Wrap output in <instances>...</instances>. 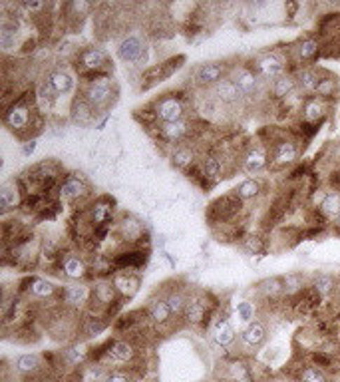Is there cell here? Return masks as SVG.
I'll return each mask as SVG.
<instances>
[{
  "instance_id": "6da1fadb",
  "label": "cell",
  "mask_w": 340,
  "mask_h": 382,
  "mask_svg": "<svg viewBox=\"0 0 340 382\" xmlns=\"http://www.w3.org/2000/svg\"><path fill=\"white\" fill-rule=\"evenodd\" d=\"M116 94H118V88L114 84V80L108 78V76L90 78L84 90H82V96L94 106L96 111L108 108L109 104L114 102V98H116Z\"/></svg>"
},
{
  "instance_id": "7a4b0ae2",
  "label": "cell",
  "mask_w": 340,
  "mask_h": 382,
  "mask_svg": "<svg viewBox=\"0 0 340 382\" xmlns=\"http://www.w3.org/2000/svg\"><path fill=\"white\" fill-rule=\"evenodd\" d=\"M38 114L30 110V106L22 102V100H18V102H14L13 106H8L6 111H4V125L14 132V134H18V136H25V134H32V128L36 125L34 120H36Z\"/></svg>"
},
{
  "instance_id": "3957f363",
  "label": "cell",
  "mask_w": 340,
  "mask_h": 382,
  "mask_svg": "<svg viewBox=\"0 0 340 382\" xmlns=\"http://www.w3.org/2000/svg\"><path fill=\"white\" fill-rule=\"evenodd\" d=\"M76 62H78V68L82 70V74L94 76V78L104 76V72L109 68L108 52L97 46H88V48L80 50Z\"/></svg>"
},
{
  "instance_id": "277c9868",
  "label": "cell",
  "mask_w": 340,
  "mask_h": 382,
  "mask_svg": "<svg viewBox=\"0 0 340 382\" xmlns=\"http://www.w3.org/2000/svg\"><path fill=\"white\" fill-rule=\"evenodd\" d=\"M231 80L241 90L245 100L259 98L265 90V80L251 66H235L231 70Z\"/></svg>"
},
{
  "instance_id": "5b68a950",
  "label": "cell",
  "mask_w": 340,
  "mask_h": 382,
  "mask_svg": "<svg viewBox=\"0 0 340 382\" xmlns=\"http://www.w3.org/2000/svg\"><path fill=\"white\" fill-rule=\"evenodd\" d=\"M137 357V348L132 341L128 339H116L109 341L106 348L102 350V358L106 364H114V367H123V364H132Z\"/></svg>"
},
{
  "instance_id": "8992f818",
  "label": "cell",
  "mask_w": 340,
  "mask_h": 382,
  "mask_svg": "<svg viewBox=\"0 0 340 382\" xmlns=\"http://www.w3.org/2000/svg\"><path fill=\"white\" fill-rule=\"evenodd\" d=\"M154 118L159 123L182 122L185 120V106L179 96L175 94H165L154 104Z\"/></svg>"
},
{
  "instance_id": "52a82bcc",
  "label": "cell",
  "mask_w": 340,
  "mask_h": 382,
  "mask_svg": "<svg viewBox=\"0 0 340 382\" xmlns=\"http://www.w3.org/2000/svg\"><path fill=\"white\" fill-rule=\"evenodd\" d=\"M225 78H229L227 62H205V64H199L193 72V82L201 88L217 86Z\"/></svg>"
},
{
  "instance_id": "ba28073f",
  "label": "cell",
  "mask_w": 340,
  "mask_h": 382,
  "mask_svg": "<svg viewBox=\"0 0 340 382\" xmlns=\"http://www.w3.org/2000/svg\"><path fill=\"white\" fill-rule=\"evenodd\" d=\"M253 70L261 76L265 82H275L277 78L287 74V64L280 58L277 52H267V54H261L255 62H253Z\"/></svg>"
},
{
  "instance_id": "9c48e42d",
  "label": "cell",
  "mask_w": 340,
  "mask_h": 382,
  "mask_svg": "<svg viewBox=\"0 0 340 382\" xmlns=\"http://www.w3.org/2000/svg\"><path fill=\"white\" fill-rule=\"evenodd\" d=\"M243 207V199H239L235 193L233 196H223V198H219L213 205H211V210H209V219L211 221H229L233 219L239 211Z\"/></svg>"
},
{
  "instance_id": "30bf717a",
  "label": "cell",
  "mask_w": 340,
  "mask_h": 382,
  "mask_svg": "<svg viewBox=\"0 0 340 382\" xmlns=\"http://www.w3.org/2000/svg\"><path fill=\"white\" fill-rule=\"evenodd\" d=\"M14 370L26 381H38L44 376V360L36 353H25L14 360Z\"/></svg>"
},
{
  "instance_id": "8fae6325",
  "label": "cell",
  "mask_w": 340,
  "mask_h": 382,
  "mask_svg": "<svg viewBox=\"0 0 340 382\" xmlns=\"http://www.w3.org/2000/svg\"><path fill=\"white\" fill-rule=\"evenodd\" d=\"M211 311H209V303L201 296H189L187 299V307L183 313V319L187 325L191 327H203L205 322H209Z\"/></svg>"
},
{
  "instance_id": "7c38bea8",
  "label": "cell",
  "mask_w": 340,
  "mask_h": 382,
  "mask_svg": "<svg viewBox=\"0 0 340 382\" xmlns=\"http://www.w3.org/2000/svg\"><path fill=\"white\" fill-rule=\"evenodd\" d=\"M118 56L123 62H130V64H140L142 60H146L147 50L146 44L142 42L140 36H125L118 46Z\"/></svg>"
},
{
  "instance_id": "4fadbf2b",
  "label": "cell",
  "mask_w": 340,
  "mask_h": 382,
  "mask_svg": "<svg viewBox=\"0 0 340 382\" xmlns=\"http://www.w3.org/2000/svg\"><path fill=\"white\" fill-rule=\"evenodd\" d=\"M58 293L66 307L82 308L86 303L92 301V289L86 285H68V287H62Z\"/></svg>"
},
{
  "instance_id": "5bb4252c",
  "label": "cell",
  "mask_w": 340,
  "mask_h": 382,
  "mask_svg": "<svg viewBox=\"0 0 340 382\" xmlns=\"http://www.w3.org/2000/svg\"><path fill=\"white\" fill-rule=\"evenodd\" d=\"M268 331L267 327L261 321H253L249 325H245L239 333V341L241 345L247 346V348H261V346L267 343Z\"/></svg>"
},
{
  "instance_id": "9a60e30c",
  "label": "cell",
  "mask_w": 340,
  "mask_h": 382,
  "mask_svg": "<svg viewBox=\"0 0 340 382\" xmlns=\"http://www.w3.org/2000/svg\"><path fill=\"white\" fill-rule=\"evenodd\" d=\"M211 92H213V96H215L217 102H221L223 106H237V104H241L245 100L243 94H241V90H239L237 84L231 80V76L225 78V80H221L217 86L211 88Z\"/></svg>"
},
{
  "instance_id": "2e32d148",
  "label": "cell",
  "mask_w": 340,
  "mask_h": 382,
  "mask_svg": "<svg viewBox=\"0 0 340 382\" xmlns=\"http://www.w3.org/2000/svg\"><path fill=\"white\" fill-rule=\"evenodd\" d=\"M88 193V184L80 173H68L60 184V198L66 201H76Z\"/></svg>"
},
{
  "instance_id": "e0dca14e",
  "label": "cell",
  "mask_w": 340,
  "mask_h": 382,
  "mask_svg": "<svg viewBox=\"0 0 340 382\" xmlns=\"http://www.w3.org/2000/svg\"><path fill=\"white\" fill-rule=\"evenodd\" d=\"M90 223L96 227V229H102V227H108L111 219H114V201H109L108 198H102L94 201L90 205Z\"/></svg>"
},
{
  "instance_id": "ac0fdd59",
  "label": "cell",
  "mask_w": 340,
  "mask_h": 382,
  "mask_svg": "<svg viewBox=\"0 0 340 382\" xmlns=\"http://www.w3.org/2000/svg\"><path fill=\"white\" fill-rule=\"evenodd\" d=\"M193 130V123L182 120V122H171V123H159L158 132L161 139L170 142V144H179L183 139H187L189 132Z\"/></svg>"
},
{
  "instance_id": "d6986e66",
  "label": "cell",
  "mask_w": 340,
  "mask_h": 382,
  "mask_svg": "<svg viewBox=\"0 0 340 382\" xmlns=\"http://www.w3.org/2000/svg\"><path fill=\"white\" fill-rule=\"evenodd\" d=\"M146 315L147 319H149V322H151L154 327H158V329H163V327H168V325H171V321H173L171 308L165 299H154V301L147 305Z\"/></svg>"
},
{
  "instance_id": "ffe728a7",
  "label": "cell",
  "mask_w": 340,
  "mask_h": 382,
  "mask_svg": "<svg viewBox=\"0 0 340 382\" xmlns=\"http://www.w3.org/2000/svg\"><path fill=\"white\" fill-rule=\"evenodd\" d=\"M111 285L116 287L118 295L122 296V299H132V296L140 291L142 281H140V277H137L134 271H122L116 273V277H114Z\"/></svg>"
},
{
  "instance_id": "44dd1931",
  "label": "cell",
  "mask_w": 340,
  "mask_h": 382,
  "mask_svg": "<svg viewBox=\"0 0 340 382\" xmlns=\"http://www.w3.org/2000/svg\"><path fill=\"white\" fill-rule=\"evenodd\" d=\"M271 158L275 165H291L299 158V148L291 139H280L271 149Z\"/></svg>"
},
{
  "instance_id": "7402d4cb",
  "label": "cell",
  "mask_w": 340,
  "mask_h": 382,
  "mask_svg": "<svg viewBox=\"0 0 340 382\" xmlns=\"http://www.w3.org/2000/svg\"><path fill=\"white\" fill-rule=\"evenodd\" d=\"M60 269L64 277L72 279V281H80L88 275V265L82 257L74 255V253H66L60 257Z\"/></svg>"
},
{
  "instance_id": "603a6c76",
  "label": "cell",
  "mask_w": 340,
  "mask_h": 382,
  "mask_svg": "<svg viewBox=\"0 0 340 382\" xmlns=\"http://www.w3.org/2000/svg\"><path fill=\"white\" fill-rule=\"evenodd\" d=\"M243 170L247 173H259L263 172L268 165V149L263 148V146H255L251 148L243 156Z\"/></svg>"
},
{
  "instance_id": "cb8c5ba5",
  "label": "cell",
  "mask_w": 340,
  "mask_h": 382,
  "mask_svg": "<svg viewBox=\"0 0 340 382\" xmlns=\"http://www.w3.org/2000/svg\"><path fill=\"white\" fill-rule=\"evenodd\" d=\"M237 341V331L229 321L227 315H223L217 322H215V329H213V343L221 348H229Z\"/></svg>"
},
{
  "instance_id": "d4e9b609",
  "label": "cell",
  "mask_w": 340,
  "mask_h": 382,
  "mask_svg": "<svg viewBox=\"0 0 340 382\" xmlns=\"http://www.w3.org/2000/svg\"><path fill=\"white\" fill-rule=\"evenodd\" d=\"M318 52H320V40H318V38L306 36L301 38V40L294 44L292 56H294V60L299 62V64H304V62L315 60L316 56H318Z\"/></svg>"
},
{
  "instance_id": "484cf974",
  "label": "cell",
  "mask_w": 340,
  "mask_h": 382,
  "mask_svg": "<svg viewBox=\"0 0 340 382\" xmlns=\"http://www.w3.org/2000/svg\"><path fill=\"white\" fill-rule=\"evenodd\" d=\"M70 116L76 123L80 125H88V123L94 122V118L97 116V111L94 110V106L84 98V96H76L72 102V108H70Z\"/></svg>"
},
{
  "instance_id": "4316f807",
  "label": "cell",
  "mask_w": 340,
  "mask_h": 382,
  "mask_svg": "<svg viewBox=\"0 0 340 382\" xmlns=\"http://www.w3.org/2000/svg\"><path fill=\"white\" fill-rule=\"evenodd\" d=\"M20 203H22V196H20L18 184L16 182L2 184V187H0V207H2V213L16 210Z\"/></svg>"
},
{
  "instance_id": "83f0119b",
  "label": "cell",
  "mask_w": 340,
  "mask_h": 382,
  "mask_svg": "<svg viewBox=\"0 0 340 382\" xmlns=\"http://www.w3.org/2000/svg\"><path fill=\"white\" fill-rule=\"evenodd\" d=\"M147 261V251H130V253H122L118 255L116 259L111 261L116 269L120 271H134V269H140L142 265H146Z\"/></svg>"
},
{
  "instance_id": "f1b7e54d",
  "label": "cell",
  "mask_w": 340,
  "mask_h": 382,
  "mask_svg": "<svg viewBox=\"0 0 340 382\" xmlns=\"http://www.w3.org/2000/svg\"><path fill=\"white\" fill-rule=\"evenodd\" d=\"M327 116V102L320 98H308L303 104V118L306 123H316Z\"/></svg>"
},
{
  "instance_id": "f546056e",
  "label": "cell",
  "mask_w": 340,
  "mask_h": 382,
  "mask_svg": "<svg viewBox=\"0 0 340 382\" xmlns=\"http://www.w3.org/2000/svg\"><path fill=\"white\" fill-rule=\"evenodd\" d=\"M297 88H299L297 86V78L291 74H285L277 78L275 82H271V94H273V98L285 100L292 96Z\"/></svg>"
},
{
  "instance_id": "4dcf8cb0",
  "label": "cell",
  "mask_w": 340,
  "mask_h": 382,
  "mask_svg": "<svg viewBox=\"0 0 340 382\" xmlns=\"http://www.w3.org/2000/svg\"><path fill=\"white\" fill-rule=\"evenodd\" d=\"M118 231H120V237L123 241H130V243H134L137 239H144V225L135 217H123L118 225Z\"/></svg>"
},
{
  "instance_id": "1f68e13d",
  "label": "cell",
  "mask_w": 340,
  "mask_h": 382,
  "mask_svg": "<svg viewBox=\"0 0 340 382\" xmlns=\"http://www.w3.org/2000/svg\"><path fill=\"white\" fill-rule=\"evenodd\" d=\"M50 84L54 86V90L60 94V96H66L74 90V76L66 70H52L48 76H46Z\"/></svg>"
},
{
  "instance_id": "d6a6232c",
  "label": "cell",
  "mask_w": 340,
  "mask_h": 382,
  "mask_svg": "<svg viewBox=\"0 0 340 382\" xmlns=\"http://www.w3.org/2000/svg\"><path fill=\"white\" fill-rule=\"evenodd\" d=\"M28 293L34 296V299H50V296H54L58 293V289L48 279L34 277V279L28 281Z\"/></svg>"
},
{
  "instance_id": "836d02e7",
  "label": "cell",
  "mask_w": 340,
  "mask_h": 382,
  "mask_svg": "<svg viewBox=\"0 0 340 382\" xmlns=\"http://www.w3.org/2000/svg\"><path fill=\"white\" fill-rule=\"evenodd\" d=\"M336 94H339V80H336V76H320L318 86L315 90L316 98L327 102L330 98H336Z\"/></svg>"
},
{
  "instance_id": "e575fe53",
  "label": "cell",
  "mask_w": 340,
  "mask_h": 382,
  "mask_svg": "<svg viewBox=\"0 0 340 382\" xmlns=\"http://www.w3.org/2000/svg\"><path fill=\"white\" fill-rule=\"evenodd\" d=\"M221 161L215 158V156H205V158H201V173H203V177H205L207 185H213L217 184L219 179H221Z\"/></svg>"
},
{
  "instance_id": "d590c367",
  "label": "cell",
  "mask_w": 340,
  "mask_h": 382,
  "mask_svg": "<svg viewBox=\"0 0 340 382\" xmlns=\"http://www.w3.org/2000/svg\"><path fill=\"white\" fill-rule=\"evenodd\" d=\"M16 38H18V25L14 20H4L0 25V46L4 52H11L16 46Z\"/></svg>"
},
{
  "instance_id": "8d00e7d4",
  "label": "cell",
  "mask_w": 340,
  "mask_h": 382,
  "mask_svg": "<svg viewBox=\"0 0 340 382\" xmlns=\"http://www.w3.org/2000/svg\"><path fill=\"white\" fill-rule=\"evenodd\" d=\"M227 381L229 382H255V374L251 364L247 362H233L229 370H227Z\"/></svg>"
},
{
  "instance_id": "74e56055",
  "label": "cell",
  "mask_w": 340,
  "mask_h": 382,
  "mask_svg": "<svg viewBox=\"0 0 340 382\" xmlns=\"http://www.w3.org/2000/svg\"><path fill=\"white\" fill-rule=\"evenodd\" d=\"M294 78H297V86L301 88L304 94H315L320 74L316 70H313V68H303Z\"/></svg>"
},
{
  "instance_id": "f35d334b",
  "label": "cell",
  "mask_w": 340,
  "mask_h": 382,
  "mask_svg": "<svg viewBox=\"0 0 340 382\" xmlns=\"http://www.w3.org/2000/svg\"><path fill=\"white\" fill-rule=\"evenodd\" d=\"M318 211L327 217V219H336L340 215V193L339 191H330L327 193L322 201H320V207Z\"/></svg>"
},
{
  "instance_id": "ab89813d",
  "label": "cell",
  "mask_w": 340,
  "mask_h": 382,
  "mask_svg": "<svg viewBox=\"0 0 340 382\" xmlns=\"http://www.w3.org/2000/svg\"><path fill=\"white\" fill-rule=\"evenodd\" d=\"M257 289H259V293L265 299H277V296L285 295V285H283L280 277L265 279V281H261V283L257 285Z\"/></svg>"
},
{
  "instance_id": "60d3db41",
  "label": "cell",
  "mask_w": 340,
  "mask_h": 382,
  "mask_svg": "<svg viewBox=\"0 0 340 382\" xmlns=\"http://www.w3.org/2000/svg\"><path fill=\"white\" fill-rule=\"evenodd\" d=\"M263 191V185L259 179H245L243 184H239L235 187V196L243 201H249V199H255L261 196Z\"/></svg>"
},
{
  "instance_id": "b9f144b4",
  "label": "cell",
  "mask_w": 340,
  "mask_h": 382,
  "mask_svg": "<svg viewBox=\"0 0 340 382\" xmlns=\"http://www.w3.org/2000/svg\"><path fill=\"white\" fill-rule=\"evenodd\" d=\"M195 161V151L191 148H187V146H177V148L173 149V154H171V163L175 165V168H179V170H187V168H191Z\"/></svg>"
},
{
  "instance_id": "7bdbcfd3",
  "label": "cell",
  "mask_w": 340,
  "mask_h": 382,
  "mask_svg": "<svg viewBox=\"0 0 340 382\" xmlns=\"http://www.w3.org/2000/svg\"><path fill=\"white\" fill-rule=\"evenodd\" d=\"M336 287V279L328 273H320L316 275L315 281H313V291H315L318 296H328Z\"/></svg>"
},
{
  "instance_id": "ee69618b",
  "label": "cell",
  "mask_w": 340,
  "mask_h": 382,
  "mask_svg": "<svg viewBox=\"0 0 340 382\" xmlns=\"http://www.w3.org/2000/svg\"><path fill=\"white\" fill-rule=\"evenodd\" d=\"M163 299H165V301H168V305H170L173 319H183V313H185L187 299H189V296L183 295L182 291H171L170 295L163 296Z\"/></svg>"
},
{
  "instance_id": "f6af8a7d",
  "label": "cell",
  "mask_w": 340,
  "mask_h": 382,
  "mask_svg": "<svg viewBox=\"0 0 340 382\" xmlns=\"http://www.w3.org/2000/svg\"><path fill=\"white\" fill-rule=\"evenodd\" d=\"M299 382H330V376L327 374V370L311 364V367H304L299 372Z\"/></svg>"
},
{
  "instance_id": "bcb514c9",
  "label": "cell",
  "mask_w": 340,
  "mask_h": 382,
  "mask_svg": "<svg viewBox=\"0 0 340 382\" xmlns=\"http://www.w3.org/2000/svg\"><path fill=\"white\" fill-rule=\"evenodd\" d=\"M109 327L108 317H90V319H86L84 322V334L88 339H94L97 334H102L106 329Z\"/></svg>"
},
{
  "instance_id": "7dc6e473",
  "label": "cell",
  "mask_w": 340,
  "mask_h": 382,
  "mask_svg": "<svg viewBox=\"0 0 340 382\" xmlns=\"http://www.w3.org/2000/svg\"><path fill=\"white\" fill-rule=\"evenodd\" d=\"M283 285H285V295H297V293L303 291L304 277L301 273H289V275L283 277Z\"/></svg>"
},
{
  "instance_id": "c3c4849f",
  "label": "cell",
  "mask_w": 340,
  "mask_h": 382,
  "mask_svg": "<svg viewBox=\"0 0 340 382\" xmlns=\"http://www.w3.org/2000/svg\"><path fill=\"white\" fill-rule=\"evenodd\" d=\"M235 319L241 322V325H249V322L257 321L253 303H251V301H241V303H237V307H235Z\"/></svg>"
},
{
  "instance_id": "681fc988",
  "label": "cell",
  "mask_w": 340,
  "mask_h": 382,
  "mask_svg": "<svg viewBox=\"0 0 340 382\" xmlns=\"http://www.w3.org/2000/svg\"><path fill=\"white\" fill-rule=\"evenodd\" d=\"M36 96L40 102H44V104H48V106H52L56 100L60 98V94L54 90V86L50 84L48 80H42L40 84H38V90H36Z\"/></svg>"
},
{
  "instance_id": "f907efd6",
  "label": "cell",
  "mask_w": 340,
  "mask_h": 382,
  "mask_svg": "<svg viewBox=\"0 0 340 382\" xmlns=\"http://www.w3.org/2000/svg\"><path fill=\"white\" fill-rule=\"evenodd\" d=\"M86 358V350H82L80 346H68L62 350V362L64 364H70V367H76L80 364Z\"/></svg>"
},
{
  "instance_id": "816d5d0a",
  "label": "cell",
  "mask_w": 340,
  "mask_h": 382,
  "mask_svg": "<svg viewBox=\"0 0 340 382\" xmlns=\"http://www.w3.org/2000/svg\"><path fill=\"white\" fill-rule=\"evenodd\" d=\"M102 382H134V374L128 370H111L104 376Z\"/></svg>"
},
{
  "instance_id": "f5cc1de1",
  "label": "cell",
  "mask_w": 340,
  "mask_h": 382,
  "mask_svg": "<svg viewBox=\"0 0 340 382\" xmlns=\"http://www.w3.org/2000/svg\"><path fill=\"white\" fill-rule=\"evenodd\" d=\"M245 249L249 251V253H261L265 247H263V241H261V237H247L245 239Z\"/></svg>"
},
{
  "instance_id": "db71d44e",
  "label": "cell",
  "mask_w": 340,
  "mask_h": 382,
  "mask_svg": "<svg viewBox=\"0 0 340 382\" xmlns=\"http://www.w3.org/2000/svg\"><path fill=\"white\" fill-rule=\"evenodd\" d=\"M34 149H36V139H28L25 146H22V154H25V156H30Z\"/></svg>"
},
{
  "instance_id": "11a10c76",
  "label": "cell",
  "mask_w": 340,
  "mask_h": 382,
  "mask_svg": "<svg viewBox=\"0 0 340 382\" xmlns=\"http://www.w3.org/2000/svg\"><path fill=\"white\" fill-rule=\"evenodd\" d=\"M34 382H64L62 378H58V376H48V374H44L42 378H38V381Z\"/></svg>"
},
{
  "instance_id": "9f6ffc18",
  "label": "cell",
  "mask_w": 340,
  "mask_h": 382,
  "mask_svg": "<svg viewBox=\"0 0 340 382\" xmlns=\"http://www.w3.org/2000/svg\"><path fill=\"white\" fill-rule=\"evenodd\" d=\"M336 225H339V227H340V215H339V217H336Z\"/></svg>"
}]
</instances>
